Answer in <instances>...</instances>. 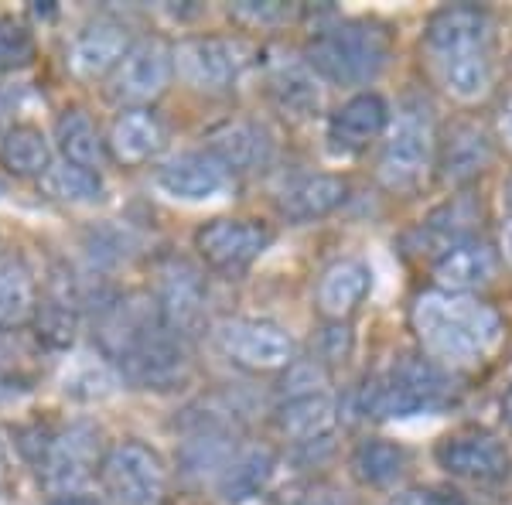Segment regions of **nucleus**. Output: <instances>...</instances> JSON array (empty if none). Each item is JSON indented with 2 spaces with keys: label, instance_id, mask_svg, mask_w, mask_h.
<instances>
[{
  "label": "nucleus",
  "instance_id": "9d476101",
  "mask_svg": "<svg viewBox=\"0 0 512 505\" xmlns=\"http://www.w3.org/2000/svg\"><path fill=\"white\" fill-rule=\"evenodd\" d=\"M212 345L243 372H284L297 359L291 331L267 318H222L212 325Z\"/></svg>",
  "mask_w": 512,
  "mask_h": 505
},
{
  "label": "nucleus",
  "instance_id": "c756f323",
  "mask_svg": "<svg viewBox=\"0 0 512 505\" xmlns=\"http://www.w3.org/2000/svg\"><path fill=\"white\" fill-rule=\"evenodd\" d=\"M55 147H59L62 161H72L89 171H99L106 157H110L106 137L99 134L96 120L82 106H65L55 117Z\"/></svg>",
  "mask_w": 512,
  "mask_h": 505
},
{
  "label": "nucleus",
  "instance_id": "f3484780",
  "mask_svg": "<svg viewBox=\"0 0 512 505\" xmlns=\"http://www.w3.org/2000/svg\"><path fill=\"white\" fill-rule=\"evenodd\" d=\"M393 123L390 103L379 93H355L328 117V147L338 157H355L386 137Z\"/></svg>",
  "mask_w": 512,
  "mask_h": 505
},
{
  "label": "nucleus",
  "instance_id": "393cba45",
  "mask_svg": "<svg viewBox=\"0 0 512 505\" xmlns=\"http://www.w3.org/2000/svg\"><path fill=\"white\" fill-rule=\"evenodd\" d=\"M369 291H373V270L362 260H335L332 267L318 277V291H315V304L318 314L328 321V325H345L359 304L366 301Z\"/></svg>",
  "mask_w": 512,
  "mask_h": 505
},
{
  "label": "nucleus",
  "instance_id": "6ab92c4d",
  "mask_svg": "<svg viewBox=\"0 0 512 505\" xmlns=\"http://www.w3.org/2000/svg\"><path fill=\"white\" fill-rule=\"evenodd\" d=\"M478 219H482V205L472 195H454L444 205H437L417 229H410L403 246H407L410 256H431V260H437L451 246L475 239Z\"/></svg>",
  "mask_w": 512,
  "mask_h": 505
},
{
  "label": "nucleus",
  "instance_id": "ddd939ff",
  "mask_svg": "<svg viewBox=\"0 0 512 505\" xmlns=\"http://www.w3.org/2000/svg\"><path fill=\"white\" fill-rule=\"evenodd\" d=\"M171 79H175V45L161 38H137L106 79V96L120 103V110H137L168 93Z\"/></svg>",
  "mask_w": 512,
  "mask_h": 505
},
{
  "label": "nucleus",
  "instance_id": "412c9836",
  "mask_svg": "<svg viewBox=\"0 0 512 505\" xmlns=\"http://www.w3.org/2000/svg\"><path fill=\"white\" fill-rule=\"evenodd\" d=\"M434 273V284L437 291H448V294H472L478 297V291L495 280L499 273V250H492L485 239H465V243L451 246L448 253H441L431 263Z\"/></svg>",
  "mask_w": 512,
  "mask_h": 505
},
{
  "label": "nucleus",
  "instance_id": "39448f33",
  "mask_svg": "<svg viewBox=\"0 0 512 505\" xmlns=\"http://www.w3.org/2000/svg\"><path fill=\"white\" fill-rule=\"evenodd\" d=\"M437 147H441V140H437L431 103H424L420 96L403 99L396 120L383 137V147H379L376 175L383 188L414 192L427 178V171L437 168Z\"/></svg>",
  "mask_w": 512,
  "mask_h": 505
},
{
  "label": "nucleus",
  "instance_id": "e433bc0d",
  "mask_svg": "<svg viewBox=\"0 0 512 505\" xmlns=\"http://www.w3.org/2000/svg\"><path fill=\"white\" fill-rule=\"evenodd\" d=\"M386 505H451L441 492L434 488H407V492H396Z\"/></svg>",
  "mask_w": 512,
  "mask_h": 505
},
{
  "label": "nucleus",
  "instance_id": "4468645a",
  "mask_svg": "<svg viewBox=\"0 0 512 505\" xmlns=\"http://www.w3.org/2000/svg\"><path fill=\"white\" fill-rule=\"evenodd\" d=\"M434 461L451 478H461V482L472 485H499L512 475V454L506 441L482 427L444 434L434 447Z\"/></svg>",
  "mask_w": 512,
  "mask_h": 505
},
{
  "label": "nucleus",
  "instance_id": "5701e85b",
  "mask_svg": "<svg viewBox=\"0 0 512 505\" xmlns=\"http://www.w3.org/2000/svg\"><path fill=\"white\" fill-rule=\"evenodd\" d=\"M349 198V181L338 175H294L277 188V212L294 226L315 222L342 209Z\"/></svg>",
  "mask_w": 512,
  "mask_h": 505
},
{
  "label": "nucleus",
  "instance_id": "c9c22d12",
  "mask_svg": "<svg viewBox=\"0 0 512 505\" xmlns=\"http://www.w3.org/2000/svg\"><path fill=\"white\" fill-rule=\"evenodd\" d=\"M35 59V35L28 24L14 18H0V76L18 72Z\"/></svg>",
  "mask_w": 512,
  "mask_h": 505
},
{
  "label": "nucleus",
  "instance_id": "a211bd4d",
  "mask_svg": "<svg viewBox=\"0 0 512 505\" xmlns=\"http://www.w3.org/2000/svg\"><path fill=\"white\" fill-rule=\"evenodd\" d=\"M154 181H158L161 192L168 198H175V202L198 205V202L219 198L229 188L233 175H229L226 164H222L216 154L198 147V151H181L175 157H168L158 168Z\"/></svg>",
  "mask_w": 512,
  "mask_h": 505
},
{
  "label": "nucleus",
  "instance_id": "2eb2a0df",
  "mask_svg": "<svg viewBox=\"0 0 512 505\" xmlns=\"http://www.w3.org/2000/svg\"><path fill=\"white\" fill-rule=\"evenodd\" d=\"M154 301H158L161 321L181 338L192 342L209 325V284L205 273L188 260H164L158 267V284H154Z\"/></svg>",
  "mask_w": 512,
  "mask_h": 505
},
{
  "label": "nucleus",
  "instance_id": "4be33fe9",
  "mask_svg": "<svg viewBox=\"0 0 512 505\" xmlns=\"http://www.w3.org/2000/svg\"><path fill=\"white\" fill-rule=\"evenodd\" d=\"M164 123L151 106H137V110H120L110 123L106 134V151L123 168H144L164 151Z\"/></svg>",
  "mask_w": 512,
  "mask_h": 505
},
{
  "label": "nucleus",
  "instance_id": "f704fd0d",
  "mask_svg": "<svg viewBox=\"0 0 512 505\" xmlns=\"http://www.w3.org/2000/svg\"><path fill=\"white\" fill-rule=\"evenodd\" d=\"M328 389V366L321 359H294L280 372L277 396L280 400H297V396L325 393Z\"/></svg>",
  "mask_w": 512,
  "mask_h": 505
},
{
  "label": "nucleus",
  "instance_id": "cd10ccee",
  "mask_svg": "<svg viewBox=\"0 0 512 505\" xmlns=\"http://www.w3.org/2000/svg\"><path fill=\"white\" fill-rule=\"evenodd\" d=\"M38 277L21 253L0 256V331H18L31 325L38 308Z\"/></svg>",
  "mask_w": 512,
  "mask_h": 505
},
{
  "label": "nucleus",
  "instance_id": "58836bf2",
  "mask_svg": "<svg viewBox=\"0 0 512 505\" xmlns=\"http://www.w3.org/2000/svg\"><path fill=\"white\" fill-rule=\"evenodd\" d=\"M14 106H18V96L7 93V89H0V137H4V130L14 127V120L7 117V113H14Z\"/></svg>",
  "mask_w": 512,
  "mask_h": 505
},
{
  "label": "nucleus",
  "instance_id": "423d86ee",
  "mask_svg": "<svg viewBox=\"0 0 512 505\" xmlns=\"http://www.w3.org/2000/svg\"><path fill=\"white\" fill-rule=\"evenodd\" d=\"M106 458L103 430L93 420H72L59 430H48L38 458L31 461L38 471V482L48 495L79 492Z\"/></svg>",
  "mask_w": 512,
  "mask_h": 505
},
{
  "label": "nucleus",
  "instance_id": "f257e3e1",
  "mask_svg": "<svg viewBox=\"0 0 512 505\" xmlns=\"http://www.w3.org/2000/svg\"><path fill=\"white\" fill-rule=\"evenodd\" d=\"M424 59L437 86L458 103H478L495 82V24L485 7L448 4L427 21Z\"/></svg>",
  "mask_w": 512,
  "mask_h": 505
},
{
  "label": "nucleus",
  "instance_id": "9b49d317",
  "mask_svg": "<svg viewBox=\"0 0 512 505\" xmlns=\"http://www.w3.org/2000/svg\"><path fill=\"white\" fill-rule=\"evenodd\" d=\"M89 308V294L69 263H52L41 280L38 308L31 318L35 338L48 352H69L79 338L82 314Z\"/></svg>",
  "mask_w": 512,
  "mask_h": 505
},
{
  "label": "nucleus",
  "instance_id": "f8f14e48",
  "mask_svg": "<svg viewBox=\"0 0 512 505\" xmlns=\"http://www.w3.org/2000/svg\"><path fill=\"white\" fill-rule=\"evenodd\" d=\"M192 243H195L198 260H202L212 273H222V277H243V273L270 250L274 233L256 219L219 215V219H209L195 229Z\"/></svg>",
  "mask_w": 512,
  "mask_h": 505
},
{
  "label": "nucleus",
  "instance_id": "c85d7f7f",
  "mask_svg": "<svg viewBox=\"0 0 512 505\" xmlns=\"http://www.w3.org/2000/svg\"><path fill=\"white\" fill-rule=\"evenodd\" d=\"M274 468H277V454L267 444H239L233 461H229L216 482L219 499L229 505L253 499V495H260L270 485Z\"/></svg>",
  "mask_w": 512,
  "mask_h": 505
},
{
  "label": "nucleus",
  "instance_id": "f03ea898",
  "mask_svg": "<svg viewBox=\"0 0 512 505\" xmlns=\"http://www.w3.org/2000/svg\"><path fill=\"white\" fill-rule=\"evenodd\" d=\"M410 325L427 359L451 366H475L502 338V318L482 297L427 291L410 308Z\"/></svg>",
  "mask_w": 512,
  "mask_h": 505
},
{
  "label": "nucleus",
  "instance_id": "bb28decb",
  "mask_svg": "<svg viewBox=\"0 0 512 505\" xmlns=\"http://www.w3.org/2000/svg\"><path fill=\"white\" fill-rule=\"evenodd\" d=\"M492 164V140L478 123H454L437 147V178L444 185H468Z\"/></svg>",
  "mask_w": 512,
  "mask_h": 505
},
{
  "label": "nucleus",
  "instance_id": "37998d69",
  "mask_svg": "<svg viewBox=\"0 0 512 505\" xmlns=\"http://www.w3.org/2000/svg\"><path fill=\"white\" fill-rule=\"evenodd\" d=\"M502 417H506V424H509V430H512V393L506 396V403H502Z\"/></svg>",
  "mask_w": 512,
  "mask_h": 505
},
{
  "label": "nucleus",
  "instance_id": "20e7f679",
  "mask_svg": "<svg viewBox=\"0 0 512 505\" xmlns=\"http://www.w3.org/2000/svg\"><path fill=\"white\" fill-rule=\"evenodd\" d=\"M454 400V379L451 369L441 362L420 355H396L383 372H376L359 396L362 417L393 420V417H414V413L441 410Z\"/></svg>",
  "mask_w": 512,
  "mask_h": 505
},
{
  "label": "nucleus",
  "instance_id": "7ed1b4c3",
  "mask_svg": "<svg viewBox=\"0 0 512 505\" xmlns=\"http://www.w3.org/2000/svg\"><path fill=\"white\" fill-rule=\"evenodd\" d=\"M393 35L386 24L369 18H342L321 24L304 48V62L318 72L321 82L352 89L369 86L390 65Z\"/></svg>",
  "mask_w": 512,
  "mask_h": 505
},
{
  "label": "nucleus",
  "instance_id": "72a5a7b5",
  "mask_svg": "<svg viewBox=\"0 0 512 505\" xmlns=\"http://www.w3.org/2000/svg\"><path fill=\"white\" fill-rule=\"evenodd\" d=\"M301 7L297 4H284V0H239V4H229V18L243 28L253 31H270V28H284L291 24Z\"/></svg>",
  "mask_w": 512,
  "mask_h": 505
},
{
  "label": "nucleus",
  "instance_id": "a878e982",
  "mask_svg": "<svg viewBox=\"0 0 512 505\" xmlns=\"http://www.w3.org/2000/svg\"><path fill=\"white\" fill-rule=\"evenodd\" d=\"M335 420H338V407L328 389L325 393L297 396V400H280L274 410L277 434L284 437V441H291L294 447L332 441Z\"/></svg>",
  "mask_w": 512,
  "mask_h": 505
},
{
  "label": "nucleus",
  "instance_id": "79ce46f5",
  "mask_svg": "<svg viewBox=\"0 0 512 505\" xmlns=\"http://www.w3.org/2000/svg\"><path fill=\"white\" fill-rule=\"evenodd\" d=\"M502 202H506V212H509V219H512V175L506 178V185H502Z\"/></svg>",
  "mask_w": 512,
  "mask_h": 505
},
{
  "label": "nucleus",
  "instance_id": "b1692460",
  "mask_svg": "<svg viewBox=\"0 0 512 505\" xmlns=\"http://www.w3.org/2000/svg\"><path fill=\"white\" fill-rule=\"evenodd\" d=\"M267 93L270 103L291 120H311L321 113L325 86L318 72L304 59H277L267 69Z\"/></svg>",
  "mask_w": 512,
  "mask_h": 505
},
{
  "label": "nucleus",
  "instance_id": "7c9ffc66",
  "mask_svg": "<svg viewBox=\"0 0 512 505\" xmlns=\"http://www.w3.org/2000/svg\"><path fill=\"white\" fill-rule=\"evenodd\" d=\"M52 140L35 123H14L0 137V168L14 178H45L52 168Z\"/></svg>",
  "mask_w": 512,
  "mask_h": 505
},
{
  "label": "nucleus",
  "instance_id": "6e6552de",
  "mask_svg": "<svg viewBox=\"0 0 512 505\" xmlns=\"http://www.w3.org/2000/svg\"><path fill=\"white\" fill-rule=\"evenodd\" d=\"M253 65V48L233 35H188L175 45V76L205 96H226Z\"/></svg>",
  "mask_w": 512,
  "mask_h": 505
},
{
  "label": "nucleus",
  "instance_id": "dca6fc26",
  "mask_svg": "<svg viewBox=\"0 0 512 505\" xmlns=\"http://www.w3.org/2000/svg\"><path fill=\"white\" fill-rule=\"evenodd\" d=\"M134 35L120 18L113 14H96L72 35L65 65L79 79H110L113 69L123 62V55L134 48Z\"/></svg>",
  "mask_w": 512,
  "mask_h": 505
},
{
  "label": "nucleus",
  "instance_id": "0eeeda50",
  "mask_svg": "<svg viewBox=\"0 0 512 505\" xmlns=\"http://www.w3.org/2000/svg\"><path fill=\"white\" fill-rule=\"evenodd\" d=\"M99 488L110 505H164L171 488L168 461L144 441H117L99 465Z\"/></svg>",
  "mask_w": 512,
  "mask_h": 505
},
{
  "label": "nucleus",
  "instance_id": "ea45409f",
  "mask_svg": "<svg viewBox=\"0 0 512 505\" xmlns=\"http://www.w3.org/2000/svg\"><path fill=\"white\" fill-rule=\"evenodd\" d=\"M499 134H502V140H506V147H512V99L502 106V113H499Z\"/></svg>",
  "mask_w": 512,
  "mask_h": 505
},
{
  "label": "nucleus",
  "instance_id": "aec40b11",
  "mask_svg": "<svg viewBox=\"0 0 512 505\" xmlns=\"http://www.w3.org/2000/svg\"><path fill=\"white\" fill-rule=\"evenodd\" d=\"M205 151L226 164L229 175H256L274 161V137L256 120H226L205 137Z\"/></svg>",
  "mask_w": 512,
  "mask_h": 505
},
{
  "label": "nucleus",
  "instance_id": "2f4dec72",
  "mask_svg": "<svg viewBox=\"0 0 512 505\" xmlns=\"http://www.w3.org/2000/svg\"><path fill=\"white\" fill-rule=\"evenodd\" d=\"M352 475L369 488H390L407 475L410 454L403 444L386 441V437H366V441L355 444L349 458Z\"/></svg>",
  "mask_w": 512,
  "mask_h": 505
},
{
  "label": "nucleus",
  "instance_id": "473e14b6",
  "mask_svg": "<svg viewBox=\"0 0 512 505\" xmlns=\"http://www.w3.org/2000/svg\"><path fill=\"white\" fill-rule=\"evenodd\" d=\"M38 185L52 202H62V205H96V202H103V195H106L103 175L89 168H79V164H72V161H55Z\"/></svg>",
  "mask_w": 512,
  "mask_h": 505
},
{
  "label": "nucleus",
  "instance_id": "1a4fd4ad",
  "mask_svg": "<svg viewBox=\"0 0 512 505\" xmlns=\"http://www.w3.org/2000/svg\"><path fill=\"white\" fill-rule=\"evenodd\" d=\"M113 366L123 383L168 393V389L185 386L192 376V349H188V338H181L161 321V325L147 328Z\"/></svg>",
  "mask_w": 512,
  "mask_h": 505
},
{
  "label": "nucleus",
  "instance_id": "a19ab883",
  "mask_svg": "<svg viewBox=\"0 0 512 505\" xmlns=\"http://www.w3.org/2000/svg\"><path fill=\"white\" fill-rule=\"evenodd\" d=\"M499 253H502V260L512 267V219L502 226V236H499Z\"/></svg>",
  "mask_w": 512,
  "mask_h": 505
},
{
  "label": "nucleus",
  "instance_id": "4c0bfd02",
  "mask_svg": "<svg viewBox=\"0 0 512 505\" xmlns=\"http://www.w3.org/2000/svg\"><path fill=\"white\" fill-rule=\"evenodd\" d=\"M45 505H110L103 492H89V488H79V492H62V495H48Z\"/></svg>",
  "mask_w": 512,
  "mask_h": 505
}]
</instances>
